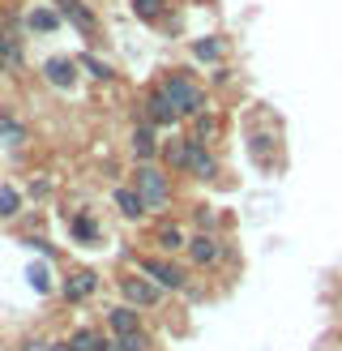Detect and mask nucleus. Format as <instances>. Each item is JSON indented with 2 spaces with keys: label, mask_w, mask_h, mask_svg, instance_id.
Returning <instances> with one entry per match:
<instances>
[{
  "label": "nucleus",
  "mask_w": 342,
  "mask_h": 351,
  "mask_svg": "<svg viewBox=\"0 0 342 351\" xmlns=\"http://www.w3.org/2000/svg\"><path fill=\"white\" fill-rule=\"evenodd\" d=\"M159 90L176 103V112L184 116V120H193V116H201V112H210V95H205V86L188 73V69H171V73L159 82Z\"/></svg>",
  "instance_id": "f257e3e1"
},
{
  "label": "nucleus",
  "mask_w": 342,
  "mask_h": 351,
  "mask_svg": "<svg viewBox=\"0 0 342 351\" xmlns=\"http://www.w3.org/2000/svg\"><path fill=\"white\" fill-rule=\"evenodd\" d=\"M133 189L146 197L150 210L171 206V171L159 167V163H137V171H133Z\"/></svg>",
  "instance_id": "f03ea898"
},
{
  "label": "nucleus",
  "mask_w": 342,
  "mask_h": 351,
  "mask_svg": "<svg viewBox=\"0 0 342 351\" xmlns=\"http://www.w3.org/2000/svg\"><path fill=\"white\" fill-rule=\"evenodd\" d=\"M137 270L146 278H154L163 291H188V270L171 257H137Z\"/></svg>",
  "instance_id": "7ed1b4c3"
},
{
  "label": "nucleus",
  "mask_w": 342,
  "mask_h": 351,
  "mask_svg": "<svg viewBox=\"0 0 342 351\" xmlns=\"http://www.w3.org/2000/svg\"><path fill=\"white\" fill-rule=\"evenodd\" d=\"M184 253H188V261H193L197 270H210V266H218V261L227 257V240L218 232H193Z\"/></svg>",
  "instance_id": "20e7f679"
},
{
  "label": "nucleus",
  "mask_w": 342,
  "mask_h": 351,
  "mask_svg": "<svg viewBox=\"0 0 342 351\" xmlns=\"http://www.w3.org/2000/svg\"><path fill=\"white\" fill-rule=\"evenodd\" d=\"M142 112H146V125H154V129H176L180 125V112H176V103H171L159 86H154V90L146 95V103H142Z\"/></svg>",
  "instance_id": "39448f33"
},
{
  "label": "nucleus",
  "mask_w": 342,
  "mask_h": 351,
  "mask_svg": "<svg viewBox=\"0 0 342 351\" xmlns=\"http://www.w3.org/2000/svg\"><path fill=\"white\" fill-rule=\"evenodd\" d=\"M120 291H124V304H133V308H154L163 300V287L154 278H137V274L120 278Z\"/></svg>",
  "instance_id": "423d86ee"
},
{
  "label": "nucleus",
  "mask_w": 342,
  "mask_h": 351,
  "mask_svg": "<svg viewBox=\"0 0 342 351\" xmlns=\"http://www.w3.org/2000/svg\"><path fill=\"white\" fill-rule=\"evenodd\" d=\"M193 150H197V137L193 133H180V137H171V142L163 146V167L167 171H184L188 176V163H193Z\"/></svg>",
  "instance_id": "0eeeda50"
},
{
  "label": "nucleus",
  "mask_w": 342,
  "mask_h": 351,
  "mask_svg": "<svg viewBox=\"0 0 342 351\" xmlns=\"http://www.w3.org/2000/svg\"><path fill=\"white\" fill-rule=\"evenodd\" d=\"M129 150H133L137 163H154V159H159L163 146H159V137H154V125H146V120H142V125L133 129V137H129Z\"/></svg>",
  "instance_id": "6e6552de"
},
{
  "label": "nucleus",
  "mask_w": 342,
  "mask_h": 351,
  "mask_svg": "<svg viewBox=\"0 0 342 351\" xmlns=\"http://www.w3.org/2000/svg\"><path fill=\"white\" fill-rule=\"evenodd\" d=\"M60 291H64V300H68V304H81V300H90V295L98 291V274H94V270H77V274H68V278H64V287H60Z\"/></svg>",
  "instance_id": "1a4fd4ad"
},
{
  "label": "nucleus",
  "mask_w": 342,
  "mask_h": 351,
  "mask_svg": "<svg viewBox=\"0 0 342 351\" xmlns=\"http://www.w3.org/2000/svg\"><path fill=\"white\" fill-rule=\"evenodd\" d=\"M77 69H81V64H77L73 56H51V60L43 64V77L56 86V90H68V86L77 82Z\"/></svg>",
  "instance_id": "9d476101"
},
{
  "label": "nucleus",
  "mask_w": 342,
  "mask_h": 351,
  "mask_svg": "<svg viewBox=\"0 0 342 351\" xmlns=\"http://www.w3.org/2000/svg\"><path fill=\"white\" fill-rule=\"evenodd\" d=\"M60 17H64V22H73L81 34H94L98 30V17H94V9L86 5V0H60Z\"/></svg>",
  "instance_id": "9b49d317"
},
{
  "label": "nucleus",
  "mask_w": 342,
  "mask_h": 351,
  "mask_svg": "<svg viewBox=\"0 0 342 351\" xmlns=\"http://www.w3.org/2000/svg\"><path fill=\"white\" fill-rule=\"evenodd\" d=\"M116 210H120L124 219H146V215H150L146 197H142L133 184H120V189H116Z\"/></svg>",
  "instance_id": "f8f14e48"
},
{
  "label": "nucleus",
  "mask_w": 342,
  "mask_h": 351,
  "mask_svg": "<svg viewBox=\"0 0 342 351\" xmlns=\"http://www.w3.org/2000/svg\"><path fill=\"white\" fill-rule=\"evenodd\" d=\"M107 326H111L116 339H120V335H133V330H142V313H137L133 304H116V308L107 313Z\"/></svg>",
  "instance_id": "ddd939ff"
},
{
  "label": "nucleus",
  "mask_w": 342,
  "mask_h": 351,
  "mask_svg": "<svg viewBox=\"0 0 342 351\" xmlns=\"http://www.w3.org/2000/svg\"><path fill=\"white\" fill-rule=\"evenodd\" d=\"M193 60L222 64V60H227V39H218V34H205V39H193Z\"/></svg>",
  "instance_id": "4468645a"
},
{
  "label": "nucleus",
  "mask_w": 342,
  "mask_h": 351,
  "mask_svg": "<svg viewBox=\"0 0 342 351\" xmlns=\"http://www.w3.org/2000/svg\"><path fill=\"white\" fill-rule=\"evenodd\" d=\"M188 176H193V180H214V176H218V159H214V150L205 142H197L193 163H188Z\"/></svg>",
  "instance_id": "2eb2a0df"
},
{
  "label": "nucleus",
  "mask_w": 342,
  "mask_h": 351,
  "mask_svg": "<svg viewBox=\"0 0 342 351\" xmlns=\"http://www.w3.org/2000/svg\"><path fill=\"white\" fill-rule=\"evenodd\" d=\"M159 249H163V253H180V249H188V236H184L180 223H163V227H159Z\"/></svg>",
  "instance_id": "dca6fc26"
},
{
  "label": "nucleus",
  "mask_w": 342,
  "mask_h": 351,
  "mask_svg": "<svg viewBox=\"0 0 342 351\" xmlns=\"http://www.w3.org/2000/svg\"><path fill=\"white\" fill-rule=\"evenodd\" d=\"M68 347H73V351H111L116 343H107L98 330H77V335L68 339Z\"/></svg>",
  "instance_id": "f3484780"
},
{
  "label": "nucleus",
  "mask_w": 342,
  "mask_h": 351,
  "mask_svg": "<svg viewBox=\"0 0 342 351\" xmlns=\"http://www.w3.org/2000/svg\"><path fill=\"white\" fill-rule=\"evenodd\" d=\"M0 142H5V146H22L26 142V125L13 120L9 112H0Z\"/></svg>",
  "instance_id": "a211bd4d"
},
{
  "label": "nucleus",
  "mask_w": 342,
  "mask_h": 351,
  "mask_svg": "<svg viewBox=\"0 0 342 351\" xmlns=\"http://www.w3.org/2000/svg\"><path fill=\"white\" fill-rule=\"evenodd\" d=\"M13 69H22V43L9 34V39L0 43V73H13Z\"/></svg>",
  "instance_id": "6ab92c4d"
},
{
  "label": "nucleus",
  "mask_w": 342,
  "mask_h": 351,
  "mask_svg": "<svg viewBox=\"0 0 342 351\" xmlns=\"http://www.w3.org/2000/svg\"><path fill=\"white\" fill-rule=\"evenodd\" d=\"M193 137H197V142H214V137H218V116L214 112L193 116Z\"/></svg>",
  "instance_id": "aec40b11"
},
{
  "label": "nucleus",
  "mask_w": 342,
  "mask_h": 351,
  "mask_svg": "<svg viewBox=\"0 0 342 351\" xmlns=\"http://www.w3.org/2000/svg\"><path fill=\"white\" fill-rule=\"evenodd\" d=\"M77 64H81L94 82H111V64H107V60H98V56H77Z\"/></svg>",
  "instance_id": "412c9836"
},
{
  "label": "nucleus",
  "mask_w": 342,
  "mask_h": 351,
  "mask_svg": "<svg viewBox=\"0 0 342 351\" xmlns=\"http://www.w3.org/2000/svg\"><path fill=\"white\" fill-rule=\"evenodd\" d=\"M133 13L146 17V22H159V17L167 13V0H133Z\"/></svg>",
  "instance_id": "4be33fe9"
},
{
  "label": "nucleus",
  "mask_w": 342,
  "mask_h": 351,
  "mask_svg": "<svg viewBox=\"0 0 342 351\" xmlns=\"http://www.w3.org/2000/svg\"><path fill=\"white\" fill-rule=\"evenodd\" d=\"M116 351H150V335L146 330H133V335H120Z\"/></svg>",
  "instance_id": "5701e85b"
},
{
  "label": "nucleus",
  "mask_w": 342,
  "mask_h": 351,
  "mask_svg": "<svg viewBox=\"0 0 342 351\" xmlns=\"http://www.w3.org/2000/svg\"><path fill=\"white\" fill-rule=\"evenodd\" d=\"M60 26V13H51V9H34L30 13V30H43V34H51Z\"/></svg>",
  "instance_id": "b1692460"
},
{
  "label": "nucleus",
  "mask_w": 342,
  "mask_h": 351,
  "mask_svg": "<svg viewBox=\"0 0 342 351\" xmlns=\"http://www.w3.org/2000/svg\"><path fill=\"white\" fill-rule=\"evenodd\" d=\"M193 223H197V232H214V227H218L214 206H197V210H193Z\"/></svg>",
  "instance_id": "393cba45"
},
{
  "label": "nucleus",
  "mask_w": 342,
  "mask_h": 351,
  "mask_svg": "<svg viewBox=\"0 0 342 351\" xmlns=\"http://www.w3.org/2000/svg\"><path fill=\"white\" fill-rule=\"evenodd\" d=\"M73 232H77V240H94V236H98V227H94L90 215H77V219H73Z\"/></svg>",
  "instance_id": "a878e982"
},
{
  "label": "nucleus",
  "mask_w": 342,
  "mask_h": 351,
  "mask_svg": "<svg viewBox=\"0 0 342 351\" xmlns=\"http://www.w3.org/2000/svg\"><path fill=\"white\" fill-rule=\"evenodd\" d=\"M17 215V189H0V219Z\"/></svg>",
  "instance_id": "bb28decb"
},
{
  "label": "nucleus",
  "mask_w": 342,
  "mask_h": 351,
  "mask_svg": "<svg viewBox=\"0 0 342 351\" xmlns=\"http://www.w3.org/2000/svg\"><path fill=\"white\" fill-rule=\"evenodd\" d=\"M30 287L34 291H47V270L43 266H30Z\"/></svg>",
  "instance_id": "cd10ccee"
},
{
  "label": "nucleus",
  "mask_w": 342,
  "mask_h": 351,
  "mask_svg": "<svg viewBox=\"0 0 342 351\" xmlns=\"http://www.w3.org/2000/svg\"><path fill=\"white\" fill-rule=\"evenodd\" d=\"M231 82V69L227 64H214V73H210V86H227Z\"/></svg>",
  "instance_id": "c85d7f7f"
},
{
  "label": "nucleus",
  "mask_w": 342,
  "mask_h": 351,
  "mask_svg": "<svg viewBox=\"0 0 342 351\" xmlns=\"http://www.w3.org/2000/svg\"><path fill=\"white\" fill-rule=\"evenodd\" d=\"M22 351H51V343H43V339H26Z\"/></svg>",
  "instance_id": "c756f323"
},
{
  "label": "nucleus",
  "mask_w": 342,
  "mask_h": 351,
  "mask_svg": "<svg viewBox=\"0 0 342 351\" xmlns=\"http://www.w3.org/2000/svg\"><path fill=\"white\" fill-rule=\"evenodd\" d=\"M47 189H51L47 180H39V184H30V197H47Z\"/></svg>",
  "instance_id": "7c9ffc66"
},
{
  "label": "nucleus",
  "mask_w": 342,
  "mask_h": 351,
  "mask_svg": "<svg viewBox=\"0 0 342 351\" xmlns=\"http://www.w3.org/2000/svg\"><path fill=\"white\" fill-rule=\"evenodd\" d=\"M330 343H334V347H338V351H342V322H338V326H334V335H330Z\"/></svg>",
  "instance_id": "2f4dec72"
},
{
  "label": "nucleus",
  "mask_w": 342,
  "mask_h": 351,
  "mask_svg": "<svg viewBox=\"0 0 342 351\" xmlns=\"http://www.w3.org/2000/svg\"><path fill=\"white\" fill-rule=\"evenodd\" d=\"M51 351H73V347H68V343H51Z\"/></svg>",
  "instance_id": "473e14b6"
},
{
  "label": "nucleus",
  "mask_w": 342,
  "mask_h": 351,
  "mask_svg": "<svg viewBox=\"0 0 342 351\" xmlns=\"http://www.w3.org/2000/svg\"><path fill=\"white\" fill-rule=\"evenodd\" d=\"M334 300H338V313H342V283H338V295H334Z\"/></svg>",
  "instance_id": "72a5a7b5"
}]
</instances>
